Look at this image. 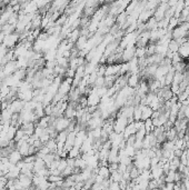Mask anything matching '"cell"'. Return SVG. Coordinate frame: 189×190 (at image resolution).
Returning <instances> with one entry per match:
<instances>
[{
	"mask_svg": "<svg viewBox=\"0 0 189 190\" xmlns=\"http://www.w3.org/2000/svg\"><path fill=\"white\" fill-rule=\"evenodd\" d=\"M8 159H9V161H10L11 163H14V165H17L20 160L24 159V157H22V155H21L20 152H19V150L18 149H15V150H12V151L9 153V156H8Z\"/></svg>",
	"mask_w": 189,
	"mask_h": 190,
	"instance_id": "cell-1",
	"label": "cell"
}]
</instances>
